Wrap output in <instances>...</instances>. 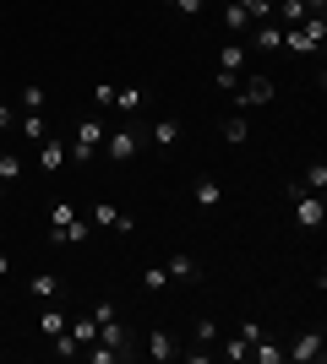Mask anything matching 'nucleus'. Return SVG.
Instances as JSON below:
<instances>
[{"label": "nucleus", "mask_w": 327, "mask_h": 364, "mask_svg": "<svg viewBox=\"0 0 327 364\" xmlns=\"http://www.w3.org/2000/svg\"><path fill=\"white\" fill-rule=\"evenodd\" d=\"M22 180V158L16 152H0V185H16Z\"/></svg>", "instance_id": "obj_26"}, {"label": "nucleus", "mask_w": 327, "mask_h": 364, "mask_svg": "<svg viewBox=\"0 0 327 364\" xmlns=\"http://www.w3.org/2000/svg\"><path fill=\"white\" fill-rule=\"evenodd\" d=\"M164 6H175V0H164Z\"/></svg>", "instance_id": "obj_37"}, {"label": "nucleus", "mask_w": 327, "mask_h": 364, "mask_svg": "<svg viewBox=\"0 0 327 364\" xmlns=\"http://www.w3.org/2000/svg\"><path fill=\"white\" fill-rule=\"evenodd\" d=\"M147 141H153L158 152H170L175 141H180V120H153L147 125Z\"/></svg>", "instance_id": "obj_13"}, {"label": "nucleus", "mask_w": 327, "mask_h": 364, "mask_svg": "<svg viewBox=\"0 0 327 364\" xmlns=\"http://www.w3.org/2000/svg\"><path fill=\"white\" fill-rule=\"evenodd\" d=\"M49 343H55V353H61V359H77V337H71V332H61V337H49Z\"/></svg>", "instance_id": "obj_31"}, {"label": "nucleus", "mask_w": 327, "mask_h": 364, "mask_svg": "<svg viewBox=\"0 0 327 364\" xmlns=\"http://www.w3.org/2000/svg\"><path fill=\"white\" fill-rule=\"evenodd\" d=\"M251 359L256 364H284V343H273V337H256V343H251Z\"/></svg>", "instance_id": "obj_19"}, {"label": "nucleus", "mask_w": 327, "mask_h": 364, "mask_svg": "<svg viewBox=\"0 0 327 364\" xmlns=\"http://www.w3.org/2000/svg\"><path fill=\"white\" fill-rule=\"evenodd\" d=\"M246 38H251V49H267V55H273V49H284V28H279V22H256Z\"/></svg>", "instance_id": "obj_12"}, {"label": "nucleus", "mask_w": 327, "mask_h": 364, "mask_svg": "<svg viewBox=\"0 0 327 364\" xmlns=\"http://www.w3.org/2000/svg\"><path fill=\"white\" fill-rule=\"evenodd\" d=\"M93 104L109 109V104H115V87H104V82H98V87H93Z\"/></svg>", "instance_id": "obj_35"}, {"label": "nucleus", "mask_w": 327, "mask_h": 364, "mask_svg": "<svg viewBox=\"0 0 327 364\" xmlns=\"http://www.w3.org/2000/svg\"><path fill=\"white\" fill-rule=\"evenodd\" d=\"M66 332L77 337V348H88V343H93V337H98V321H93V316H77V321H71V326H66Z\"/></svg>", "instance_id": "obj_24"}, {"label": "nucleus", "mask_w": 327, "mask_h": 364, "mask_svg": "<svg viewBox=\"0 0 327 364\" xmlns=\"http://www.w3.org/2000/svg\"><path fill=\"white\" fill-rule=\"evenodd\" d=\"M88 223H98V228H120V234H125V228H131V218H125L120 207H115V201H98Z\"/></svg>", "instance_id": "obj_14"}, {"label": "nucleus", "mask_w": 327, "mask_h": 364, "mask_svg": "<svg viewBox=\"0 0 327 364\" xmlns=\"http://www.w3.org/2000/svg\"><path fill=\"white\" fill-rule=\"evenodd\" d=\"M284 49H295V55H316L322 44H316L306 28H284Z\"/></svg>", "instance_id": "obj_21"}, {"label": "nucleus", "mask_w": 327, "mask_h": 364, "mask_svg": "<svg viewBox=\"0 0 327 364\" xmlns=\"http://www.w3.org/2000/svg\"><path fill=\"white\" fill-rule=\"evenodd\" d=\"M142 141H147V136H142L137 125H120V131H104V158H109V164H131V158L142 152Z\"/></svg>", "instance_id": "obj_3"}, {"label": "nucleus", "mask_w": 327, "mask_h": 364, "mask_svg": "<svg viewBox=\"0 0 327 364\" xmlns=\"http://www.w3.org/2000/svg\"><path fill=\"white\" fill-rule=\"evenodd\" d=\"M289 207H295V223H300V228H322V223H327V207H322V196H316V191H300Z\"/></svg>", "instance_id": "obj_5"}, {"label": "nucleus", "mask_w": 327, "mask_h": 364, "mask_svg": "<svg viewBox=\"0 0 327 364\" xmlns=\"http://www.w3.org/2000/svg\"><path fill=\"white\" fill-rule=\"evenodd\" d=\"M49 218H55L49 228H61V223H71V218H77V207H71V201H55V207H49Z\"/></svg>", "instance_id": "obj_32"}, {"label": "nucleus", "mask_w": 327, "mask_h": 364, "mask_svg": "<svg viewBox=\"0 0 327 364\" xmlns=\"http://www.w3.org/2000/svg\"><path fill=\"white\" fill-rule=\"evenodd\" d=\"M191 201H197L202 213H213L218 201H224V180H218V174H197V180H191Z\"/></svg>", "instance_id": "obj_7"}, {"label": "nucleus", "mask_w": 327, "mask_h": 364, "mask_svg": "<svg viewBox=\"0 0 327 364\" xmlns=\"http://www.w3.org/2000/svg\"><path fill=\"white\" fill-rule=\"evenodd\" d=\"M273 92H279V87H273V76H267V71H246L229 87V104L234 109H256V104H273Z\"/></svg>", "instance_id": "obj_1"}, {"label": "nucleus", "mask_w": 327, "mask_h": 364, "mask_svg": "<svg viewBox=\"0 0 327 364\" xmlns=\"http://www.w3.org/2000/svg\"><path fill=\"white\" fill-rule=\"evenodd\" d=\"M88 228H93L88 218H71V223L49 228V240H55V245H82V240H88Z\"/></svg>", "instance_id": "obj_16"}, {"label": "nucleus", "mask_w": 327, "mask_h": 364, "mask_svg": "<svg viewBox=\"0 0 327 364\" xmlns=\"http://www.w3.org/2000/svg\"><path fill=\"white\" fill-rule=\"evenodd\" d=\"M0 131H16V104L11 98H0Z\"/></svg>", "instance_id": "obj_33"}, {"label": "nucleus", "mask_w": 327, "mask_h": 364, "mask_svg": "<svg viewBox=\"0 0 327 364\" xmlns=\"http://www.w3.org/2000/svg\"><path fill=\"white\" fill-rule=\"evenodd\" d=\"M44 98H49V92H44V87H33V82H28V87L16 92V114H33V109H44Z\"/></svg>", "instance_id": "obj_23"}, {"label": "nucleus", "mask_w": 327, "mask_h": 364, "mask_svg": "<svg viewBox=\"0 0 327 364\" xmlns=\"http://www.w3.org/2000/svg\"><path fill=\"white\" fill-rule=\"evenodd\" d=\"M202 6H207V0H175L170 11H180V16H197V11H202Z\"/></svg>", "instance_id": "obj_34"}, {"label": "nucleus", "mask_w": 327, "mask_h": 364, "mask_svg": "<svg viewBox=\"0 0 327 364\" xmlns=\"http://www.w3.org/2000/svg\"><path fill=\"white\" fill-rule=\"evenodd\" d=\"M224 359H229V364L251 359V343H246V337H240V332H234V337H224Z\"/></svg>", "instance_id": "obj_27"}, {"label": "nucleus", "mask_w": 327, "mask_h": 364, "mask_svg": "<svg viewBox=\"0 0 327 364\" xmlns=\"http://www.w3.org/2000/svg\"><path fill=\"white\" fill-rule=\"evenodd\" d=\"M66 164H71V152H66V141H61V136H44V141H38V168L61 174Z\"/></svg>", "instance_id": "obj_9"}, {"label": "nucleus", "mask_w": 327, "mask_h": 364, "mask_svg": "<svg viewBox=\"0 0 327 364\" xmlns=\"http://www.w3.org/2000/svg\"><path fill=\"white\" fill-rule=\"evenodd\" d=\"M98 147H104V125L98 120H82V125H71V164H93L98 158Z\"/></svg>", "instance_id": "obj_2"}, {"label": "nucleus", "mask_w": 327, "mask_h": 364, "mask_svg": "<svg viewBox=\"0 0 327 364\" xmlns=\"http://www.w3.org/2000/svg\"><path fill=\"white\" fill-rule=\"evenodd\" d=\"M322 353H327V343H322V332H300L289 348H284V359H295V364H322Z\"/></svg>", "instance_id": "obj_6"}, {"label": "nucleus", "mask_w": 327, "mask_h": 364, "mask_svg": "<svg viewBox=\"0 0 327 364\" xmlns=\"http://www.w3.org/2000/svg\"><path fill=\"white\" fill-rule=\"evenodd\" d=\"M66 326H71V316H66L61 304H49L44 316H38V332H44V337H61V332H66Z\"/></svg>", "instance_id": "obj_20"}, {"label": "nucleus", "mask_w": 327, "mask_h": 364, "mask_svg": "<svg viewBox=\"0 0 327 364\" xmlns=\"http://www.w3.org/2000/svg\"><path fill=\"white\" fill-rule=\"evenodd\" d=\"M142 289L147 294H170V272H164V267H142Z\"/></svg>", "instance_id": "obj_25"}, {"label": "nucleus", "mask_w": 327, "mask_h": 364, "mask_svg": "<svg viewBox=\"0 0 327 364\" xmlns=\"http://www.w3.org/2000/svg\"><path fill=\"white\" fill-rule=\"evenodd\" d=\"M218 16H224V33H229V38H246V33L256 28V22L240 11V0H224V11H218Z\"/></svg>", "instance_id": "obj_11"}, {"label": "nucleus", "mask_w": 327, "mask_h": 364, "mask_svg": "<svg viewBox=\"0 0 327 364\" xmlns=\"http://www.w3.org/2000/svg\"><path fill=\"white\" fill-rule=\"evenodd\" d=\"M164 272H170V283H197L202 267H197L191 256H170V261H164Z\"/></svg>", "instance_id": "obj_17"}, {"label": "nucleus", "mask_w": 327, "mask_h": 364, "mask_svg": "<svg viewBox=\"0 0 327 364\" xmlns=\"http://www.w3.org/2000/svg\"><path fill=\"white\" fill-rule=\"evenodd\" d=\"M240 11H246L251 22H273V0H240Z\"/></svg>", "instance_id": "obj_29"}, {"label": "nucleus", "mask_w": 327, "mask_h": 364, "mask_svg": "<svg viewBox=\"0 0 327 364\" xmlns=\"http://www.w3.org/2000/svg\"><path fill=\"white\" fill-rule=\"evenodd\" d=\"M142 104H147V87H115V109L120 114H137Z\"/></svg>", "instance_id": "obj_22"}, {"label": "nucleus", "mask_w": 327, "mask_h": 364, "mask_svg": "<svg viewBox=\"0 0 327 364\" xmlns=\"http://www.w3.org/2000/svg\"><path fill=\"white\" fill-rule=\"evenodd\" d=\"M6 272H11V256H6V250H0V277H6Z\"/></svg>", "instance_id": "obj_36"}, {"label": "nucleus", "mask_w": 327, "mask_h": 364, "mask_svg": "<svg viewBox=\"0 0 327 364\" xmlns=\"http://www.w3.org/2000/svg\"><path fill=\"white\" fill-rule=\"evenodd\" d=\"M142 353H147V359H158V364H170L175 353H180V343H175L170 326H153V332H147V348H142Z\"/></svg>", "instance_id": "obj_8"}, {"label": "nucleus", "mask_w": 327, "mask_h": 364, "mask_svg": "<svg viewBox=\"0 0 327 364\" xmlns=\"http://www.w3.org/2000/svg\"><path fill=\"white\" fill-rule=\"evenodd\" d=\"M16 131L28 141H44L49 136V120H44V109H33V114H16Z\"/></svg>", "instance_id": "obj_18"}, {"label": "nucleus", "mask_w": 327, "mask_h": 364, "mask_svg": "<svg viewBox=\"0 0 327 364\" xmlns=\"http://www.w3.org/2000/svg\"><path fill=\"white\" fill-rule=\"evenodd\" d=\"M300 180H306V191H316V196H322V191H327V164H322V158H316V164L306 168Z\"/></svg>", "instance_id": "obj_28"}, {"label": "nucleus", "mask_w": 327, "mask_h": 364, "mask_svg": "<svg viewBox=\"0 0 327 364\" xmlns=\"http://www.w3.org/2000/svg\"><path fill=\"white\" fill-rule=\"evenodd\" d=\"M191 337H197L202 348H213V343H218V321H213V316H202V321H197V332H191Z\"/></svg>", "instance_id": "obj_30"}, {"label": "nucleus", "mask_w": 327, "mask_h": 364, "mask_svg": "<svg viewBox=\"0 0 327 364\" xmlns=\"http://www.w3.org/2000/svg\"><path fill=\"white\" fill-rule=\"evenodd\" d=\"M93 343H104V348H120L125 359H131V353H137V332H131V326H125L120 316H109V321H98V337Z\"/></svg>", "instance_id": "obj_4"}, {"label": "nucleus", "mask_w": 327, "mask_h": 364, "mask_svg": "<svg viewBox=\"0 0 327 364\" xmlns=\"http://www.w3.org/2000/svg\"><path fill=\"white\" fill-rule=\"evenodd\" d=\"M28 294H33L38 304H55V299L66 294V283H61L55 272H33V277H28Z\"/></svg>", "instance_id": "obj_10"}, {"label": "nucleus", "mask_w": 327, "mask_h": 364, "mask_svg": "<svg viewBox=\"0 0 327 364\" xmlns=\"http://www.w3.org/2000/svg\"><path fill=\"white\" fill-rule=\"evenodd\" d=\"M218 131H224V141H229V147H246V141H251V120H246V114H224V125H218Z\"/></svg>", "instance_id": "obj_15"}]
</instances>
